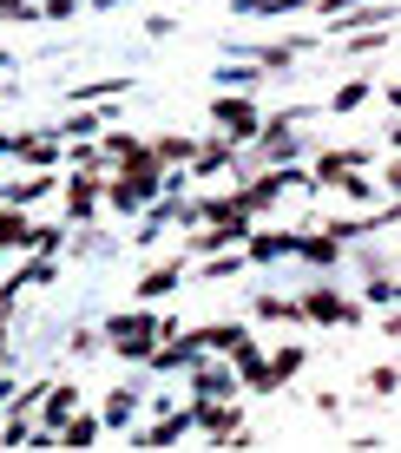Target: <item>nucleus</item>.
I'll return each mask as SVG.
<instances>
[{"label":"nucleus","mask_w":401,"mask_h":453,"mask_svg":"<svg viewBox=\"0 0 401 453\" xmlns=\"http://www.w3.org/2000/svg\"><path fill=\"white\" fill-rule=\"evenodd\" d=\"M151 335H158V322H151V316H119L112 322V349L119 355H151Z\"/></svg>","instance_id":"obj_1"},{"label":"nucleus","mask_w":401,"mask_h":453,"mask_svg":"<svg viewBox=\"0 0 401 453\" xmlns=\"http://www.w3.org/2000/svg\"><path fill=\"white\" fill-rule=\"evenodd\" d=\"M73 408H80V388H73V381H66V388H40V420H46L53 434H59V420H66Z\"/></svg>","instance_id":"obj_2"},{"label":"nucleus","mask_w":401,"mask_h":453,"mask_svg":"<svg viewBox=\"0 0 401 453\" xmlns=\"http://www.w3.org/2000/svg\"><path fill=\"white\" fill-rule=\"evenodd\" d=\"M303 316H310V322H356V309H349L343 296H329V289H310V303H303Z\"/></svg>","instance_id":"obj_3"},{"label":"nucleus","mask_w":401,"mask_h":453,"mask_svg":"<svg viewBox=\"0 0 401 453\" xmlns=\"http://www.w3.org/2000/svg\"><path fill=\"white\" fill-rule=\"evenodd\" d=\"M218 125H224L230 138H257V112L243 99H218Z\"/></svg>","instance_id":"obj_4"},{"label":"nucleus","mask_w":401,"mask_h":453,"mask_svg":"<svg viewBox=\"0 0 401 453\" xmlns=\"http://www.w3.org/2000/svg\"><path fill=\"white\" fill-rule=\"evenodd\" d=\"M191 342H197V349H204V355H218V349L230 355V349H237V342H243V322H211V329H197Z\"/></svg>","instance_id":"obj_5"},{"label":"nucleus","mask_w":401,"mask_h":453,"mask_svg":"<svg viewBox=\"0 0 401 453\" xmlns=\"http://www.w3.org/2000/svg\"><path fill=\"white\" fill-rule=\"evenodd\" d=\"M297 368H303V349H276V362H264V374H257V388H276V381H289Z\"/></svg>","instance_id":"obj_6"},{"label":"nucleus","mask_w":401,"mask_h":453,"mask_svg":"<svg viewBox=\"0 0 401 453\" xmlns=\"http://www.w3.org/2000/svg\"><path fill=\"white\" fill-rule=\"evenodd\" d=\"M184 427H191V414H165L158 427H145V434H138V447H172Z\"/></svg>","instance_id":"obj_7"},{"label":"nucleus","mask_w":401,"mask_h":453,"mask_svg":"<svg viewBox=\"0 0 401 453\" xmlns=\"http://www.w3.org/2000/svg\"><path fill=\"white\" fill-rule=\"evenodd\" d=\"M303 237H251V263H270V257H297Z\"/></svg>","instance_id":"obj_8"},{"label":"nucleus","mask_w":401,"mask_h":453,"mask_svg":"<svg viewBox=\"0 0 401 453\" xmlns=\"http://www.w3.org/2000/svg\"><path fill=\"white\" fill-rule=\"evenodd\" d=\"M66 211H73V217H92V211H99V191H92V178H73V191H66Z\"/></svg>","instance_id":"obj_9"},{"label":"nucleus","mask_w":401,"mask_h":453,"mask_svg":"<svg viewBox=\"0 0 401 453\" xmlns=\"http://www.w3.org/2000/svg\"><path fill=\"white\" fill-rule=\"evenodd\" d=\"M197 355H204V349H197V342H172V349H158V355H151V362H158V368H191Z\"/></svg>","instance_id":"obj_10"},{"label":"nucleus","mask_w":401,"mask_h":453,"mask_svg":"<svg viewBox=\"0 0 401 453\" xmlns=\"http://www.w3.org/2000/svg\"><path fill=\"white\" fill-rule=\"evenodd\" d=\"M0 250H27V217L20 211H0Z\"/></svg>","instance_id":"obj_11"},{"label":"nucleus","mask_w":401,"mask_h":453,"mask_svg":"<svg viewBox=\"0 0 401 453\" xmlns=\"http://www.w3.org/2000/svg\"><path fill=\"white\" fill-rule=\"evenodd\" d=\"M59 434H66V447H86L92 434H99V420H92V414H66V420H59Z\"/></svg>","instance_id":"obj_12"},{"label":"nucleus","mask_w":401,"mask_h":453,"mask_svg":"<svg viewBox=\"0 0 401 453\" xmlns=\"http://www.w3.org/2000/svg\"><path fill=\"white\" fill-rule=\"evenodd\" d=\"M172 289H178V263H172V270H151L145 283H138V296H145V303H158V296H172Z\"/></svg>","instance_id":"obj_13"},{"label":"nucleus","mask_w":401,"mask_h":453,"mask_svg":"<svg viewBox=\"0 0 401 453\" xmlns=\"http://www.w3.org/2000/svg\"><path fill=\"white\" fill-rule=\"evenodd\" d=\"M218 395H230V368L218 374V368H197V401H218Z\"/></svg>","instance_id":"obj_14"},{"label":"nucleus","mask_w":401,"mask_h":453,"mask_svg":"<svg viewBox=\"0 0 401 453\" xmlns=\"http://www.w3.org/2000/svg\"><path fill=\"white\" fill-rule=\"evenodd\" d=\"M53 191V178H27V184H7V204H34V197Z\"/></svg>","instance_id":"obj_15"},{"label":"nucleus","mask_w":401,"mask_h":453,"mask_svg":"<svg viewBox=\"0 0 401 453\" xmlns=\"http://www.w3.org/2000/svg\"><path fill=\"white\" fill-rule=\"evenodd\" d=\"M257 316H270V322H297V316H303V303H283V296H264V303H257Z\"/></svg>","instance_id":"obj_16"},{"label":"nucleus","mask_w":401,"mask_h":453,"mask_svg":"<svg viewBox=\"0 0 401 453\" xmlns=\"http://www.w3.org/2000/svg\"><path fill=\"white\" fill-rule=\"evenodd\" d=\"M132 408H138V401L126 395V388H119V395H105V420H112V427H126V420H132Z\"/></svg>","instance_id":"obj_17"},{"label":"nucleus","mask_w":401,"mask_h":453,"mask_svg":"<svg viewBox=\"0 0 401 453\" xmlns=\"http://www.w3.org/2000/svg\"><path fill=\"white\" fill-rule=\"evenodd\" d=\"M297 257H310V263H335V237H310V243H297Z\"/></svg>","instance_id":"obj_18"},{"label":"nucleus","mask_w":401,"mask_h":453,"mask_svg":"<svg viewBox=\"0 0 401 453\" xmlns=\"http://www.w3.org/2000/svg\"><path fill=\"white\" fill-rule=\"evenodd\" d=\"M13 151H20V158H34V165L53 158V145H46V138H13Z\"/></svg>","instance_id":"obj_19"},{"label":"nucleus","mask_w":401,"mask_h":453,"mask_svg":"<svg viewBox=\"0 0 401 453\" xmlns=\"http://www.w3.org/2000/svg\"><path fill=\"white\" fill-rule=\"evenodd\" d=\"M151 158H158V165H178V158H191V145H184V138H165V145L151 151Z\"/></svg>","instance_id":"obj_20"},{"label":"nucleus","mask_w":401,"mask_h":453,"mask_svg":"<svg viewBox=\"0 0 401 453\" xmlns=\"http://www.w3.org/2000/svg\"><path fill=\"white\" fill-rule=\"evenodd\" d=\"M27 250H40V257H53V250H59V230H27Z\"/></svg>","instance_id":"obj_21"},{"label":"nucleus","mask_w":401,"mask_h":453,"mask_svg":"<svg viewBox=\"0 0 401 453\" xmlns=\"http://www.w3.org/2000/svg\"><path fill=\"white\" fill-rule=\"evenodd\" d=\"M20 441H27V408L7 420V434H0V447H20Z\"/></svg>","instance_id":"obj_22"},{"label":"nucleus","mask_w":401,"mask_h":453,"mask_svg":"<svg viewBox=\"0 0 401 453\" xmlns=\"http://www.w3.org/2000/svg\"><path fill=\"white\" fill-rule=\"evenodd\" d=\"M389 184H395V191H401V165H395V171H389Z\"/></svg>","instance_id":"obj_23"},{"label":"nucleus","mask_w":401,"mask_h":453,"mask_svg":"<svg viewBox=\"0 0 401 453\" xmlns=\"http://www.w3.org/2000/svg\"><path fill=\"white\" fill-rule=\"evenodd\" d=\"M389 335H401V316H395V322H389Z\"/></svg>","instance_id":"obj_24"},{"label":"nucleus","mask_w":401,"mask_h":453,"mask_svg":"<svg viewBox=\"0 0 401 453\" xmlns=\"http://www.w3.org/2000/svg\"><path fill=\"white\" fill-rule=\"evenodd\" d=\"M0 355H7V342H0Z\"/></svg>","instance_id":"obj_25"},{"label":"nucleus","mask_w":401,"mask_h":453,"mask_svg":"<svg viewBox=\"0 0 401 453\" xmlns=\"http://www.w3.org/2000/svg\"><path fill=\"white\" fill-rule=\"evenodd\" d=\"M395 145H401V132H395Z\"/></svg>","instance_id":"obj_26"}]
</instances>
